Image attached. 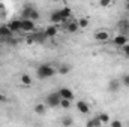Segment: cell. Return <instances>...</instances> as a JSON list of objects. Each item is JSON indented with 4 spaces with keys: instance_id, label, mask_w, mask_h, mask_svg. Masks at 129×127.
<instances>
[{
    "instance_id": "cb8c5ba5",
    "label": "cell",
    "mask_w": 129,
    "mask_h": 127,
    "mask_svg": "<svg viewBox=\"0 0 129 127\" xmlns=\"http://www.w3.org/2000/svg\"><path fill=\"white\" fill-rule=\"evenodd\" d=\"M60 106H62V108H64V109H69V108H71V100L62 99V102H60Z\"/></svg>"
},
{
    "instance_id": "30bf717a",
    "label": "cell",
    "mask_w": 129,
    "mask_h": 127,
    "mask_svg": "<svg viewBox=\"0 0 129 127\" xmlns=\"http://www.w3.org/2000/svg\"><path fill=\"white\" fill-rule=\"evenodd\" d=\"M12 34H14V33L9 30V27H8L6 24H3V26L0 27V36H2V37H6V39H9V37H12Z\"/></svg>"
},
{
    "instance_id": "7402d4cb",
    "label": "cell",
    "mask_w": 129,
    "mask_h": 127,
    "mask_svg": "<svg viewBox=\"0 0 129 127\" xmlns=\"http://www.w3.org/2000/svg\"><path fill=\"white\" fill-rule=\"evenodd\" d=\"M69 70H71V67L68 66V64H62L60 67H59V73H62V75H66V73H69Z\"/></svg>"
},
{
    "instance_id": "8992f818",
    "label": "cell",
    "mask_w": 129,
    "mask_h": 127,
    "mask_svg": "<svg viewBox=\"0 0 129 127\" xmlns=\"http://www.w3.org/2000/svg\"><path fill=\"white\" fill-rule=\"evenodd\" d=\"M113 43L116 45V46H125L126 43H128V36H123V34H119V36H116L114 37V40H113Z\"/></svg>"
},
{
    "instance_id": "9c48e42d",
    "label": "cell",
    "mask_w": 129,
    "mask_h": 127,
    "mask_svg": "<svg viewBox=\"0 0 129 127\" xmlns=\"http://www.w3.org/2000/svg\"><path fill=\"white\" fill-rule=\"evenodd\" d=\"M59 96H60L62 99H66V100H72V99H74V93H72V90H69V88H62V90L59 91Z\"/></svg>"
},
{
    "instance_id": "9a60e30c",
    "label": "cell",
    "mask_w": 129,
    "mask_h": 127,
    "mask_svg": "<svg viewBox=\"0 0 129 127\" xmlns=\"http://www.w3.org/2000/svg\"><path fill=\"white\" fill-rule=\"evenodd\" d=\"M32 37H33V40H36V42H39V43H44L45 39H47V36H45V33L44 32L35 33V34H32Z\"/></svg>"
},
{
    "instance_id": "d6986e66",
    "label": "cell",
    "mask_w": 129,
    "mask_h": 127,
    "mask_svg": "<svg viewBox=\"0 0 129 127\" xmlns=\"http://www.w3.org/2000/svg\"><path fill=\"white\" fill-rule=\"evenodd\" d=\"M21 82H23V85H26V87H30V85H32V78H30L27 73H24V75L21 76Z\"/></svg>"
},
{
    "instance_id": "f546056e",
    "label": "cell",
    "mask_w": 129,
    "mask_h": 127,
    "mask_svg": "<svg viewBox=\"0 0 129 127\" xmlns=\"http://www.w3.org/2000/svg\"><path fill=\"white\" fill-rule=\"evenodd\" d=\"M123 51H125V55H128L129 57V43H126V45L123 46Z\"/></svg>"
},
{
    "instance_id": "277c9868",
    "label": "cell",
    "mask_w": 129,
    "mask_h": 127,
    "mask_svg": "<svg viewBox=\"0 0 129 127\" xmlns=\"http://www.w3.org/2000/svg\"><path fill=\"white\" fill-rule=\"evenodd\" d=\"M6 26L9 27V30H11L12 33L20 32V30H21V20H11Z\"/></svg>"
},
{
    "instance_id": "d6a6232c",
    "label": "cell",
    "mask_w": 129,
    "mask_h": 127,
    "mask_svg": "<svg viewBox=\"0 0 129 127\" xmlns=\"http://www.w3.org/2000/svg\"><path fill=\"white\" fill-rule=\"evenodd\" d=\"M125 9H126V11H129V0L125 3Z\"/></svg>"
},
{
    "instance_id": "5bb4252c",
    "label": "cell",
    "mask_w": 129,
    "mask_h": 127,
    "mask_svg": "<svg viewBox=\"0 0 129 127\" xmlns=\"http://www.w3.org/2000/svg\"><path fill=\"white\" fill-rule=\"evenodd\" d=\"M78 29H80V27H78V21H77V20H75V21H69L68 26H66V30L69 33H75Z\"/></svg>"
},
{
    "instance_id": "7c38bea8",
    "label": "cell",
    "mask_w": 129,
    "mask_h": 127,
    "mask_svg": "<svg viewBox=\"0 0 129 127\" xmlns=\"http://www.w3.org/2000/svg\"><path fill=\"white\" fill-rule=\"evenodd\" d=\"M50 20H51V23H53V24H60V23H63V20H62V17H60L59 11H54V12L51 14V17H50Z\"/></svg>"
},
{
    "instance_id": "ffe728a7",
    "label": "cell",
    "mask_w": 129,
    "mask_h": 127,
    "mask_svg": "<svg viewBox=\"0 0 129 127\" xmlns=\"http://www.w3.org/2000/svg\"><path fill=\"white\" fill-rule=\"evenodd\" d=\"M35 112H36V114H39V115H44V114H45V105L38 103V105L35 106Z\"/></svg>"
},
{
    "instance_id": "e0dca14e",
    "label": "cell",
    "mask_w": 129,
    "mask_h": 127,
    "mask_svg": "<svg viewBox=\"0 0 129 127\" xmlns=\"http://www.w3.org/2000/svg\"><path fill=\"white\" fill-rule=\"evenodd\" d=\"M33 8L32 6H26L24 9H23V18L21 20H30V14H32Z\"/></svg>"
},
{
    "instance_id": "44dd1931",
    "label": "cell",
    "mask_w": 129,
    "mask_h": 127,
    "mask_svg": "<svg viewBox=\"0 0 129 127\" xmlns=\"http://www.w3.org/2000/svg\"><path fill=\"white\" fill-rule=\"evenodd\" d=\"M98 117H99V120H101V123H102V124H107V123H110V120H111V118H110V115H108V114H105V112L99 114Z\"/></svg>"
},
{
    "instance_id": "5b68a950",
    "label": "cell",
    "mask_w": 129,
    "mask_h": 127,
    "mask_svg": "<svg viewBox=\"0 0 129 127\" xmlns=\"http://www.w3.org/2000/svg\"><path fill=\"white\" fill-rule=\"evenodd\" d=\"M119 29H120V34L128 36L129 34V21L128 20H120L119 21Z\"/></svg>"
},
{
    "instance_id": "7a4b0ae2",
    "label": "cell",
    "mask_w": 129,
    "mask_h": 127,
    "mask_svg": "<svg viewBox=\"0 0 129 127\" xmlns=\"http://www.w3.org/2000/svg\"><path fill=\"white\" fill-rule=\"evenodd\" d=\"M60 102H62V97L59 96V93H51V94L47 96V105H48L50 108L60 106Z\"/></svg>"
},
{
    "instance_id": "2e32d148",
    "label": "cell",
    "mask_w": 129,
    "mask_h": 127,
    "mask_svg": "<svg viewBox=\"0 0 129 127\" xmlns=\"http://www.w3.org/2000/svg\"><path fill=\"white\" fill-rule=\"evenodd\" d=\"M119 87H120V81H117V79H113V81H110L108 90H110V91H113V93H116V91L119 90Z\"/></svg>"
},
{
    "instance_id": "83f0119b",
    "label": "cell",
    "mask_w": 129,
    "mask_h": 127,
    "mask_svg": "<svg viewBox=\"0 0 129 127\" xmlns=\"http://www.w3.org/2000/svg\"><path fill=\"white\" fill-rule=\"evenodd\" d=\"M110 126L111 127H123V124H122V121H119V120H113Z\"/></svg>"
},
{
    "instance_id": "4dcf8cb0",
    "label": "cell",
    "mask_w": 129,
    "mask_h": 127,
    "mask_svg": "<svg viewBox=\"0 0 129 127\" xmlns=\"http://www.w3.org/2000/svg\"><path fill=\"white\" fill-rule=\"evenodd\" d=\"M108 5H111V2H108V0H104V2H101V6H108Z\"/></svg>"
},
{
    "instance_id": "52a82bcc",
    "label": "cell",
    "mask_w": 129,
    "mask_h": 127,
    "mask_svg": "<svg viewBox=\"0 0 129 127\" xmlns=\"http://www.w3.org/2000/svg\"><path fill=\"white\" fill-rule=\"evenodd\" d=\"M77 109L81 112V114H89V103L87 102H84V100H78L77 102Z\"/></svg>"
},
{
    "instance_id": "3957f363",
    "label": "cell",
    "mask_w": 129,
    "mask_h": 127,
    "mask_svg": "<svg viewBox=\"0 0 129 127\" xmlns=\"http://www.w3.org/2000/svg\"><path fill=\"white\" fill-rule=\"evenodd\" d=\"M21 30L23 32H33L35 30V21H32V20H21Z\"/></svg>"
},
{
    "instance_id": "484cf974",
    "label": "cell",
    "mask_w": 129,
    "mask_h": 127,
    "mask_svg": "<svg viewBox=\"0 0 129 127\" xmlns=\"http://www.w3.org/2000/svg\"><path fill=\"white\" fill-rule=\"evenodd\" d=\"M92 123H93V127H101V126H102V123H101L99 117H95V118H92Z\"/></svg>"
},
{
    "instance_id": "ac0fdd59",
    "label": "cell",
    "mask_w": 129,
    "mask_h": 127,
    "mask_svg": "<svg viewBox=\"0 0 129 127\" xmlns=\"http://www.w3.org/2000/svg\"><path fill=\"white\" fill-rule=\"evenodd\" d=\"M72 123H74V120H72V117H69V115H66V117L62 118V126L63 127H71Z\"/></svg>"
},
{
    "instance_id": "4fadbf2b",
    "label": "cell",
    "mask_w": 129,
    "mask_h": 127,
    "mask_svg": "<svg viewBox=\"0 0 129 127\" xmlns=\"http://www.w3.org/2000/svg\"><path fill=\"white\" fill-rule=\"evenodd\" d=\"M44 33H45L47 39H48V37H54V36H57V29H56L54 26H50V27H47V29L44 30Z\"/></svg>"
},
{
    "instance_id": "836d02e7",
    "label": "cell",
    "mask_w": 129,
    "mask_h": 127,
    "mask_svg": "<svg viewBox=\"0 0 129 127\" xmlns=\"http://www.w3.org/2000/svg\"><path fill=\"white\" fill-rule=\"evenodd\" d=\"M2 102H3V96L0 94V103H2Z\"/></svg>"
},
{
    "instance_id": "d4e9b609",
    "label": "cell",
    "mask_w": 129,
    "mask_h": 127,
    "mask_svg": "<svg viewBox=\"0 0 129 127\" xmlns=\"http://www.w3.org/2000/svg\"><path fill=\"white\" fill-rule=\"evenodd\" d=\"M38 18H39V12H38V11H36V9L33 8L32 14H30V20H32V21H36Z\"/></svg>"
},
{
    "instance_id": "1f68e13d",
    "label": "cell",
    "mask_w": 129,
    "mask_h": 127,
    "mask_svg": "<svg viewBox=\"0 0 129 127\" xmlns=\"http://www.w3.org/2000/svg\"><path fill=\"white\" fill-rule=\"evenodd\" d=\"M86 127H93V123H92V120H89V121H87Z\"/></svg>"
},
{
    "instance_id": "ba28073f",
    "label": "cell",
    "mask_w": 129,
    "mask_h": 127,
    "mask_svg": "<svg viewBox=\"0 0 129 127\" xmlns=\"http://www.w3.org/2000/svg\"><path fill=\"white\" fill-rule=\"evenodd\" d=\"M108 37H110V34H108V32H105V30H98L95 33V39L99 40V42H105V40H108Z\"/></svg>"
},
{
    "instance_id": "4316f807",
    "label": "cell",
    "mask_w": 129,
    "mask_h": 127,
    "mask_svg": "<svg viewBox=\"0 0 129 127\" xmlns=\"http://www.w3.org/2000/svg\"><path fill=\"white\" fill-rule=\"evenodd\" d=\"M122 84L125 87H129V75H123L122 76Z\"/></svg>"
},
{
    "instance_id": "8fae6325",
    "label": "cell",
    "mask_w": 129,
    "mask_h": 127,
    "mask_svg": "<svg viewBox=\"0 0 129 127\" xmlns=\"http://www.w3.org/2000/svg\"><path fill=\"white\" fill-rule=\"evenodd\" d=\"M71 8H68V6H64V8H62V9H59V14H60V17H62V20H63V23L71 17Z\"/></svg>"
},
{
    "instance_id": "6da1fadb",
    "label": "cell",
    "mask_w": 129,
    "mask_h": 127,
    "mask_svg": "<svg viewBox=\"0 0 129 127\" xmlns=\"http://www.w3.org/2000/svg\"><path fill=\"white\" fill-rule=\"evenodd\" d=\"M36 72H38L39 78H51V76H54L57 73V70L53 66H50V64H41Z\"/></svg>"
},
{
    "instance_id": "603a6c76",
    "label": "cell",
    "mask_w": 129,
    "mask_h": 127,
    "mask_svg": "<svg viewBox=\"0 0 129 127\" xmlns=\"http://www.w3.org/2000/svg\"><path fill=\"white\" fill-rule=\"evenodd\" d=\"M87 26H89V20H87V18L78 20V27H80V29H84V27H87Z\"/></svg>"
},
{
    "instance_id": "f1b7e54d",
    "label": "cell",
    "mask_w": 129,
    "mask_h": 127,
    "mask_svg": "<svg viewBox=\"0 0 129 127\" xmlns=\"http://www.w3.org/2000/svg\"><path fill=\"white\" fill-rule=\"evenodd\" d=\"M5 15H6V8L3 3H0V18H3Z\"/></svg>"
}]
</instances>
